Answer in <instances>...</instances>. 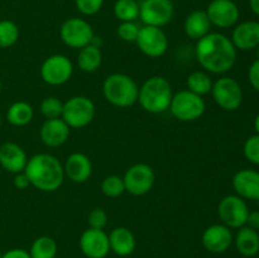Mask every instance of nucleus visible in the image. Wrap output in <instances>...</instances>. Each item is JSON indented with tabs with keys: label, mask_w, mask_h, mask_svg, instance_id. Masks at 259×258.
Returning a JSON list of instances; mask_svg holds the SVG:
<instances>
[{
	"label": "nucleus",
	"mask_w": 259,
	"mask_h": 258,
	"mask_svg": "<svg viewBox=\"0 0 259 258\" xmlns=\"http://www.w3.org/2000/svg\"><path fill=\"white\" fill-rule=\"evenodd\" d=\"M255 50H257V60H259V46H258V47L257 48H255Z\"/></svg>",
	"instance_id": "43"
},
{
	"label": "nucleus",
	"mask_w": 259,
	"mask_h": 258,
	"mask_svg": "<svg viewBox=\"0 0 259 258\" xmlns=\"http://www.w3.org/2000/svg\"><path fill=\"white\" fill-rule=\"evenodd\" d=\"M254 128H255V131H257V134H259V114L255 116V119H254Z\"/></svg>",
	"instance_id": "42"
},
{
	"label": "nucleus",
	"mask_w": 259,
	"mask_h": 258,
	"mask_svg": "<svg viewBox=\"0 0 259 258\" xmlns=\"http://www.w3.org/2000/svg\"><path fill=\"white\" fill-rule=\"evenodd\" d=\"M235 194L244 200H259V172L255 169H240L233 177Z\"/></svg>",
	"instance_id": "20"
},
{
	"label": "nucleus",
	"mask_w": 259,
	"mask_h": 258,
	"mask_svg": "<svg viewBox=\"0 0 259 258\" xmlns=\"http://www.w3.org/2000/svg\"><path fill=\"white\" fill-rule=\"evenodd\" d=\"M218 214L222 224L227 225L230 229H239L247 224L249 209L244 199L238 195H228L220 200Z\"/></svg>",
	"instance_id": "9"
},
{
	"label": "nucleus",
	"mask_w": 259,
	"mask_h": 258,
	"mask_svg": "<svg viewBox=\"0 0 259 258\" xmlns=\"http://www.w3.org/2000/svg\"><path fill=\"white\" fill-rule=\"evenodd\" d=\"M95 104L88 96L77 95L63 103V111L61 118L70 128L81 129L88 126L95 118Z\"/></svg>",
	"instance_id": "5"
},
{
	"label": "nucleus",
	"mask_w": 259,
	"mask_h": 258,
	"mask_svg": "<svg viewBox=\"0 0 259 258\" xmlns=\"http://www.w3.org/2000/svg\"><path fill=\"white\" fill-rule=\"evenodd\" d=\"M252 229L258 230L259 229V211H249L247 218V224Z\"/></svg>",
	"instance_id": "40"
},
{
	"label": "nucleus",
	"mask_w": 259,
	"mask_h": 258,
	"mask_svg": "<svg viewBox=\"0 0 259 258\" xmlns=\"http://www.w3.org/2000/svg\"><path fill=\"white\" fill-rule=\"evenodd\" d=\"M235 247L244 257H254L259 252V234L248 225L239 228L235 235Z\"/></svg>",
	"instance_id": "24"
},
{
	"label": "nucleus",
	"mask_w": 259,
	"mask_h": 258,
	"mask_svg": "<svg viewBox=\"0 0 259 258\" xmlns=\"http://www.w3.org/2000/svg\"><path fill=\"white\" fill-rule=\"evenodd\" d=\"M19 28L12 20H0V48H9L17 43Z\"/></svg>",
	"instance_id": "30"
},
{
	"label": "nucleus",
	"mask_w": 259,
	"mask_h": 258,
	"mask_svg": "<svg viewBox=\"0 0 259 258\" xmlns=\"http://www.w3.org/2000/svg\"><path fill=\"white\" fill-rule=\"evenodd\" d=\"M2 255H3V252H2V249H0V258H2Z\"/></svg>",
	"instance_id": "46"
},
{
	"label": "nucleus",
	"mask_w": 259,
	"mask_h": 258,
	"mask_svg": "<svg viewBox=\"0 0 259 258\" xmlns=\"http://www.w3.org/2000/svg\"><path fill=\"white\" fill-rule=\"evenodd\" d=\"M13 182H14V186L18 190H25L30 186V181L27 175L24 174V171L19 172V174H15L14 181Z\"/></svg>",
	"instance_id": "38"
},
{
	"label": "nucleus",
	"mask_w": 259,
	"mask_h": 258,
	"mask_svg": "<svg viewBox=\"0 0 259 258\" xmlns=\"http://www.w3.org/2000/svg\"><path fill=\"white\" fill-rule=\"evenodd\" d=\"M205 12L211 25L220 29L234 27L240 18L239 8L233 0H212Z\"/></svg>",
	"instance_id": "14"
},
{
	"label": "nucleus",
	"mask_w": 259,
	"mask_h": 258,
	"mask_svg": "<svg viewBox=\"0 0 259 258\" xmlns=\"http://www.w3.org/2000/svg\"><path fill=\"white\" fill-rule=\"evenodd\" d=\"M2 258H30V255L28 250L22 249V248H13L3 253Z\"/></svg>",
	"instance_id": "39"
},
{
	"label": "nucleus",
	"mask_w": 259,
	"mask_h": 258,
	"mask_svg": "<svg viewBox=\"0 0 259 258\" xmlns=\"http://www.w3.org/2000/svg\"><path fill=\"white\" fill-rule=\"evenodd\" d=\"M175 8L171 0H142L139 2V19L144 25L162 28L174 18Z\"/></svg>",
	"instance_id": "10"
},
{
	"label": "nucleus",
	"mask_w": 259,
	"mask_h": 258,
	"mask_svg": "<svg viewBox=\"0 0 259 258\" xmlns=\"http://www.w3.org/2000/svg\"><path fill=\"white\" fill-rule=\"evenodd\" d=\"M65 177L75 184H83L93 174V163L85 153L75 152L71 153L63 164Z\"/></svg>",
	"instance_id": "17"
},
{
	"label": "nucleus",
	"mask_w": 259,
	"mask_h": 258,
	"mask_svg": "<svg viewBox=\"0 0 259 258\" xmlns=\"http://www.w3.org/2000/svg\"><path fill=\"white\" fill-rule=\"evenodd\" d=\"M237 48L225 34L210 32L197 40L195 55L197 62L207 72L222 75L232 70L237 61Z\"/></svg>",
	"instance_id": "1"
},
{
	"label": "nucleus",
	"mask_w": 259,
	"mask_h": 258,
	"mask_svg": "<svg viewBox=\"0 0 259 258\" xmlns=\"http://www.w3.org/2000/svg\"><path fill=\"white\" fill-rule=\"evenodd\" d=\"M2 89H3V85H2V81H0V93H2Z\"/></svg>",
	"instance_id": "44"
},
{
	"label": "nucleus",
	"mask_w": 259,
	"mask_h": 258,
	"mask_svg": "<svg viewBox=\"0 0 259 258\" xmlns=\"http://www.w3.org/2000/svg\"><path fill=\"white\" fill-rule=\"evenodd\" d=\"M114 15L120 22H136L139 18V2L116 0L114 4Z\"/></svg>",
	"instance_id": "29"
},
{
	"label": "nucleus",
	"mask_w": 259,
	"mask_h": 258,
	"mask_svg": "<svg viewBox=\"0 0 259 258\" xmlns=\"http://www.w3.org/2000/svg\"><path fill=\"white\" fill-rule=\"evenodd\" d=\"M80 249L88 258H105L110 252L109 234L101 229L88 228L80 237Z\"/></svg>",
	"instance_id": "15"
},
{
	"label": "nucleus",
	"mask_w": 259,
	"mask_h": 258,
	"mask_svg": "<svg viewBox=\"0 0 259 258\" xmlns=\"http://www.w3.org/2000/svg\"><path fill=\"white\" fill-rule=\"evenodd\" d=\"M28 157L24 149L17 143L7 142L0 146V166L10 174L24 171Z\"/></svg>",
	"instance_id": "19"
},
{
	"label": "nucleus",
	"mask_w": 259,
	"mask_h": 258,
	"mask_svg": "<svg viewBox=\"0 0 259 258\" xmlns=\"http://www.w3.org/2000/svg\"><path fill=\"white\" fill-rule=\"evenodd\" d=\"M211 23L205 10H194L186 17L184 23V30L191 39L199 40L209 34L211 30Z\"/></svg>",
	"instance_id": "23"
},
{
	"label": "nucleus",
	"mask_w": 259,
	"mask_h": 258,
	"mask_svg": "<svg viewBox=\"0 0 259 258\" xmlns=\"http://www.w3.org/2000/svg\"><path fill=\"white\" fill-rule=\"evenodd\" d=\"M78 12L86 17L98 14L104 5V0H75Z\"/></svg>",
	"instance_id": "35"
},
{
	"label": "nucleus",
	"mask_w": 259,
	"mask_h": 258,
	"mask_svg": "<svg viewBox=\"0 0 259 258\" xmlns=\"http://www.w3.org/2000/svg\"><path fill=\"white\" fill-rule=\"evenodd\" d=\"M243 151L248 161L259 166V134H254L245 141Z\"/></svg>",
	"instance_id": "34"
},
{
	"label": "nucleus",
	"mask_w": 259,
	"mask_h": 258,
	"mask_svg": "<svg viewBox=\"0 0 259 258\" xmlns=\"http://www.w3.org/2000/svg\"><path fill=\"white\" fill-rule=\"evenodd\" d=\"M101 191L108 197H119L125 192V185H124L123 177L118 175H110L106 176L101 182Z\"/></svg>",
	"instance_id": "31"
},
{
	"label": "nucleus",
	"mask_w": 259,
	"mask_h": 258,
	"mask_svg": "<svg viewBox=\"0 0 259 258\" xmlns=\"http://www.w3.org/2000/svg\"><path fill=\"white\" fill-rule=\"evenodd\" d=\"M70 126L62 118L46 119L39 131L40 139L47 147H60L66 143L70 137Z\"/></svg>",
	"instance_id": "21"
},
{
	"label": "nucleus",
	"mask_w": 259,
	"mask_h": 258,
	"mask_svg": "<svg viewBox=\"0 0 259 258\" xmlns=\"http://www.w3.org/2000/svg\"><path fill=\"white\" fill-rule=\"evenodd\" d=\"M60 37L67 47L81 50L91 45L95 33L89 22L82 18H70L61 25Z\"/></svg>",
	"instance_id": "7"
},
{
	"label": "nucleus",
	"mask_w": 259,
	"mask_h": 258,
	"mask_svg": "<svg viewBox=\"0 0 259 258\" xmlns=\"http://www.w3.org/2000/svg\"><path fill=\"white\" fill-rule=\"evenodd\" d=\"M88 224L91 229H105L106 224H108V214H106L105 210L101 209V207L91 210L89 212Z\"/></svg>",
	"instance_id": "36"
},
{
	"label": "nucleus",
	"mask_w": 259,
	"mask_h": 258,
	"mask_svg": "<svg viewBox=\"0 0 259 258\" xmlns=\"http://www.w3.org/2000/svg\"><path fill=\"white\" fill-rule=\"evenodd\" d=\"M172 96L174 93L169 81L162 76H153L139 88L138 103L147 113L161 114L168 110Z\"/></svg>",
	"instance_id": "3"
},
{
	"label": "nucleus",
	"mask_w": 259,
	"mask_h": 258,
	"mask_svg": "<svg viewBox=\"0 0 259 258\" xmlns=\"http://www.w3.org/2000/svg\"><path fill=\"white\" fill-rule=\"evenodd\" d=\"M248 78L252 88L259 93V60H255L248 70Z\"/></svg>",
	"instance_id": "37"
},
{
	"label": "nucleus",
	"mask_w": 259,
	"mask_h": 258,
	"mask_svg": "<svg viewBox=\"0 0 259 258\" xmlns=\"http://www.w3.org/2000/svg\"><path fill=\"white\" fill-rule=\"evenodd\" d=\"M212 83L214 82L210 76L204 71H195V72L190 73L186 80L187 90L199 96H204L211 93Z\"/></svg>",
	"instance_id": "28"
},
{
	"label": "nucleus",
	"mask_w": 259,
	"mask_h": 258,
	"mask_svg": "<svg viewBox=\"0 0 259 258\" xmlns=\"http://www.w3.org/2000/svg\"><path fill=\"white\" fill-rule=\"evenodd\" d=\"M34 110L27 101H15L9 106L7 111V119L12 125L24 126L32 121Z\"/></svg>",
	"instance_id": "26"
},
{
	"label": "nucleus",
	"mask_w": 259,
	"mask_h": 258,
	"mask_svg": "<svg viewBox=\"0 0 259 258\" xmlns=\"http://www.w3.org/2000/svg\"><path fill=\"white\" fill-rule=\"evenodd\" d=\"M125 191L133 196H143L148 194L156 181L153 168L147 163H136L126 169L123 177Z\"/></svg>",
	"instance_id": "12"
},
{
	"label": "nucleus",
	"mask_w": 259,
	"mask_h": 258,
	"mask_svg": "<svg viewBox=\"0 0 259 258\" xmlns=\"http://www.w3.org/2000/svg\"><path fill=\"white\" fill-rule=\"evenodd\" d=\"M249 8L253 12V14L259 17V0H249Z\"/></svg>",
	"instance_id": "41"
},
{
	"label": "nucleus",
	"mask_w": 259,
	"mask_h": 258,
	"mask_svg": "<svg viewBox=\"0 0 259 258\" xmlns=\"http://www.w3.org/2000/svg\"><path fill=\"white\" fill-rule=\"evenodd\" d=\"M104 98L116 108H131L138 103L139 86L125 73H111L103 83Z\"/></svg>",
	"instance_id": "4"
},
{
	"label": "nucleus",
	"mask_w": 259,
	"mask_h": 258,
	"mask_svg": "<svg viewBox=\"0 0 259 258\" xmlns=\"http://www.w3.org/2000/svg\"><path fill=\"white\" fill-rule=\"evenodd\" d=\"M2 121H3L2 120V115H0V128H2Z\"/></svg>",
	"instance_id": "45"
},
{
	"label": "nucleus",
	"mask_w": 259,
	"mask_h": 258,
	"mask_svg": "<svg viewBox=\"0 0 259 258\" xmlns=\"http://www.w3.org/2000/svg\"><path fill=\"white\" fill-rule=\"evenodd\" d=\"M171 114L180 121H195L204 115L206 104L202 96L189 90H182L172 96Z\"/></svg>",
	"instance_id": "6"
},
{
	"label": "nucleus",
	"mask_w": 259,
	"mask_h": 258,
	"mask_svg": "<svg viewBox=\"0 0 259 258\" xmlns=\"http://www.w3.org/2000/svg\"><path fill=\"white\" fill-rule=\"evenodd\" d=\"M39 110L46 119L61 118L63 111V103L56 96H48L42 100Z\"/></svg>",
	"instance_id": "32"
},
{
	"label": "nucleus",
	"mask_w": 259,
	"mask_h": 258,
	"mask_svg": "<svg viewBox=\"0 0 259 258\" xmlns=\"http://www.w3.org/2000/svg\"><path fill=\"white\" fill-rule=\"evenodd\" d=\"M110 252L115 253L119 257H128L136 249V237L125 227H116L109 234Z\"/></svg>",
	"instance_id": "22"
},
{
	"label": "nucleus",
	"mask_w": 259,
	"mask_h": 258,
	"mask_svg": "<svg viewBox=\"0 0 259 258\" xmlns=\"http://www.w3.org/2000/svg\"><path fill=\"white\" fill-rule=\"evenodd\" d=\"M24 174L29 179L30 186L43 192L56 191L65 180L63 164L50 153H38L28 158Z\"/></svg>",
	"instance_id": "2"
},
{
	"label": "nucleus",
	"mask_w": 259,
	"mask_h": 258,
	"mask_svg": "<svg viewBox=\"0 0 259 258\" xmlns=\"http://www.w3.org/2000/svg\"><path fill=\"white\" fill-rule=\"evenodd\" d=\"M58 245L52 237L42 235L32 243L29 249L30 258H56Z\"/></svg>",
	"instance_id": "27"
},
{
	"label": "nucleus",
	"mask_w": 259,
	"mask_h": 258,
	"mask_svg": "<svg viewBox=\"0 0 259 258\" xmlns=\"http://www.w3.org/2000/svg\"><path fill=\"white\" fill-rule=\"evenodd\" d=\"M212 99L218 106L227 111H234L242 105L243 90L237 80L232 77H220L212 83Z\"/></svg>",
	"instance_id": "8"
},
{
	"label": "nucleus",
	"mask_w": 259,
	"mask_h": 258,
	"mask_svg": "<svg viewBox=\"0 0 259 258\" xmlns=\"http://www.w3.org/2000/svg\"><path fill=\"white\" fill-rule=\"evenodd\" d=\"M101 62H103V53H101L100 47L89 45L78 51L77 65L78 68L83 72H95L100 68Z\"/></svg>",
	"instance_id": "25"
},
{
	"label": "nucleus",
	"mask_w": 259,
	"mask_h": 258,
	"mask_svg": "<svg viewBox=\"0 0 259 258\" xmlns=\"http://www.w3.org/2000/svg\"><path fill=\"white\" fill-rule=\"evenodd\" d=\"M232 42L237 50L252 51L259 46V22L247 20L235 25L232 33Z\"/></svg>",
	"instance_id": "18"
},
{
	"label": "nucleus",
	"mask_w": 259,
	"mask_h": 258,
	"mask_svg": "<svg viewBox=\"0 0 259 258\" xmlns=\"http://www.w3.org/2000/svg\"><path fill=\"white\" fill-rule=\"evenodd\" d=\"M139 29L141 27L136 22H121L116 29V33H118V37L124 42L136 43Z\"/></svg>",
	"instance_id": "33"
},
{
	"label": "nucleus",
	"mask_w": 259,
	"mask_h": 258,
	"mask_svg": "<svg viewBox=\"0 0 259 258\" xmlns=\"http://www.w3.org/2000/svg\"><path fill=\"white\" fill-rule=\"evenodd\" d=\"M137 46L143 55L151 58L162 57L168 50V38L162 28L143 25L139 29Z\"/></svg>",
	"instance_id": "13"
},
{
	"label": "nucleus",
	"mask_w": 259,
	"mask_h": 258,
	"mask_svg": "<svg viewBox=\"0 0 259 258\" xmlns=\"http://www.w3.org/2000/svg\"><path fill=\"white\" fill-rule=\"evenodd\" d=\"M201 242L207 252L220 254L229 249L234 242V238L232 230L227 225L212 224L204 230Z\"/></svg>",
	"instance_id": "16"
},
{
	"label": "nucleus",
	"mask_w": 259,
	"mask_h": 258,
	"mask_svg": "<svg viewBox=\"0 0 259 258\" xmlns=\"http://www.w3.org/2000/svg\"><path fill=\"white\" fill-rule=\"evenodd\" d=\"M39 73L46 83L60 86L72 77L73 65L65 55H52L43 61Z\"/></svg>",
	"instance_id": "11"
}]
</instances>
